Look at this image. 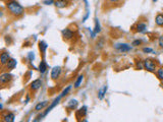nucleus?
<instances>
[{"label":"nucleus","instance_id":"1","mask_svg":"<svg viewBox=\"0 0 163 122\" xmlns=\"http://www.w3.org/2000/svg\"><path fill=\"white\" fill-rule=\"evenodd\" d=\"M6 8L8 11L10 12V14L15 15V16H20L24 14V9L22 5L18 2H16L15 0H9L6 2Z\"/></svg>","mask_w":163,"mask_h":122},{"label":"nucleus","instance_id":"2","mask_svg":"<svg viewBox=\"0 0 163 122\" xmlns=\"http://www.w3.org/2000/svg\"><path fill=\"white\" fill-rule=\"evenodd\" d=\"M144 68L147 69L150 72H155L156 70V63L152 59H146L144 60Z\"/></svg>","mask_w":163,"mask_h":122},{"label":"nucleus","instance_id":"3","mask_svg":"<svg viewBox=\"0 0 163 122\" xmlns=\"http://www.w3.org/2000/svg\"><path fill=\"white\" fill-rule=\"evenodd\" d=\"M115 49H117L118 51L122 52V53H125V52H129L131 50V46L127 43H122V44H116L115 45Z\"/></svg>","mask_w":163,"mask_h":122},{"label":"nucleus","instance_id":"4","mask_svg":"<svg viewBox=\"0 0 163 122\" xmlns=\"http://www.w3.org/2000/svg\"><path fill=\"white\" fill-rule=\"evenodd\" d=\"M12 79V75L10 73L6 72V73H2L1 75H0V83L4 85V83H7L8 81H10Z\"/></svg>","mask_w":163,"mask_h":122},{"label":"nucleus","instance_id":"5","mask_svg":"<svg viewBox=\"0 0 163 122\" xmlns=\"http://www.w3.org/2000/svg\"><path fill=\"white\" fill-rule=\"evenodd\" d=\"M61 74V68L59 67V66H55V67H53V69H52L51 71V78L52 79H57V78L60 76Z\"/></svg>","mask_w":163,"mask_h":122},{"label":"nucleus","instance_id":"6","mask_svg":"<svg viewBox=\"0 0 163 122\" xmlns=\"http://www.w3.org/2000/svg\"><path fill=\"white\" fill-rule=\"evenodd\" d=\"M61 34H62V36L64 37V39H66V40H71V38L73 37V32L71 31V30H69V29L62 30Z\"/></svg>","mask_w":163,"mask_h":122},{"label":"nucleus","instance_id":"7","mask_svg":"<svg viewBox=\"0 0 163 122\" xmlns=\"http://www.w3.org/2000/svg\"><path fill=\"white\" fill-rule=\"evenodd\" d=\"M42 87V81L41 79H36V81H34L32 83H31V90L32 91H38L40 88Z\"/></svg>","mask_w":163,"mask_h":122},{"label":"nucleus","instance_id":"8","mask_svg":"<svg viewBox=\"0 0 163 122\" xmlns=\"http://www.w3.org/2000/svg\"><path fill=\"white\" fill-rule=\"evenodd\" d=\"M9 60H10L9 54L6 53V52H3V53L1 54V56H0V61H1V64H2V65H6Z\"/></svg>","mask_w":163,"mask_h":122},{"label":"nucleus","instance_id":"9","mask_svg":"<svg viewBox=\"0 0 163 122\" xmlns=\"http://www.w3.org/2000/svg\"><path fill=\"white\" fill-rule=\"evenodd\" d=\"M15 114L13 113H6L5 115L2 116V121L4 122H13L15 121Z\"/></svg>","mask_w":163,"mask_h":122},{"label":"nucleus","instance_id":"10","mask_svg":"<svg viewBox=\"0 0 163 122\" xmlns=\"http://www.w3.org/2000/svg\"><path fill=\"white\" fill-rule=\"evenodd\" d=\"M68 4V0H55V5L57 8H64L66 7Z\"/></svg>","mask_w":163,"mask_h":122},{"label":"nucleus","instance_id":"11","mask_svg":"<svg viewBox=\"0 0 163 122\" xmlns=\"http://www.w3.org/2000/svg\"><path fill=\"white\" fill-rule=\"evenodd\" d=\"M87 115V107L83 106L80 110L77 111V118H84Z\"/></svg>","mask_w":163,"mask_h":122},{"label":"nucleus","instance_id":"12","mask_svg":"<svg viewBox=\"0 0 163 122\" xmlns=\"http://www.w3.org/2000/svg\"><path fill=\"white\" fill-rule=\"evenodd\" d=\"M107 89H108L107 85H104L102 89H100V90L98 91V99H99V100H103L105 94L107 92Z\"/></svg>","mask_w":163,"mask_h":122},{"label":"nucleus","instance_id":"13","mask_svg":"<svg viewBox=\"0 0 163 122\" xmlns=\"http://www.w3.org/2000/svg\"><path fill=\"white\" fill-rule=\"evenodd\" d=\"M48 104H49L48 101H43V102L38 103L36 105V107H35V110H36V111H41V110H43L45 107H47Z\"/></svg>","mask_w":163,"mask_h":122},{"label":"nucleus","instance_id":"14","mask_svg":"<svg viewBox=\"0 0 163 122\" xmlns=\"http://www.w3.org/2000/svg\"><path fill=\"white\" fill-rule=\"evenodd\" d=\"M15 66H16V60L13 58H10V60L7 62V64H6V67H7V69H9V70H12V69L15 68Z\"/></svg>","mask_w":163,"mask_h":122},{"label":"nucleus","instance_id":"15","mask_svg":"<svg viewBox=\"0 0 163 122\" xmlns=\"http://www.w3.org/2000/svg\"><path fill=\"white\" fill-rule=\"evenodd\" d=\"M147 30V26L146 24H144V22H139V24H137V32L139 33H145Z\"/></svg>","mask_w":163,"mask_h":122},{"label":"nucleus","instance_id":"16","mask_svg":"<svg viewBox=\"0 0 163 122\" xmlns=\"http://www.w3.org/2000/svg\"><path fill=\"white\" fill-rule=\"evenodd\" d=\"M47 48H48V45H47L46 42H44V41H40L39 42V49H40V51L42 52V54L46 53Z\"/></svg>","mask_w":163,"mask_h":122},{"label":"nucleus","instance_id":"17","mask_svg":"<svg viewBox=\"0 0 163 122\" xmlns=\"http://www.w3.org/2000/svg\"><path fill=\"white\" fill-rule=\"evenodd\" d=\"M39 71L41 73H45L47 71V64H46V62H45V60H42L41 62H40Z\"/></svg>","mask_w":163,"mask_h":122},{"label":"nucleus","instance_id":"18","mask_svg":"<svg viewBox=\"0 0 163 122\" xmlns=\"http://www.w3.org/2000/svg\"><path fill=\"white\" fill-rule=\"evenodd\" d=\"M155 22L157 26H160V27H163V14H157L155 18Z\"/></svg>","mask_w":163,"mask_h":122},{"label":"nucleus","instance_id":"19","mask_svg":"<svg viewBox=\"0 0 163 122\" xmlns=\"http://www.w3.org/2000/svg\"><path fill=\"white\" fill-rule=\"evenodd\" d=\"M83 79H84V75L83 74H80V75L78 76V78H77V81H76V83H75V88L76 89H78V88H80V85H82V81H83Z\"/></svg>","mask_w":163,"mask_h":122},{"label":"nucleus","instance_id":"20","mask_svg":"<svg viewBox=\"0 0 163 122\" xmlns=\"http://www.w3.org/2000/svg\"><path fill=\"white\" fill-rule=\"evenodd\" d=\"M79 102L77 100H71L69 101V103H68V105H67V108L68 109H76L77 106H78Z\"/></svg>","mask_w":163,"mask_h":122},{"label":"nucleus","instance_id":"21","mask_svg":"<svg viewBox=\"0 0 163 122\" xmlns=\"http://www.w3.org/2000/svg\"><path fill=\"white\" fill-rule=\"evenodd\" d=\"M101 32V26H100V22L98 18H95V29H94V33L95 34H99Z\"/></svg>","mask_w":163,"mask_h":122},{"label":"nucleus","instance_id":"22","mask_svg":"<svg viewBox=\"0 0 163 122\" xmlns=\"http://www.w3.org/2000/svg\"><path fill=\"white\" fill-rule=\"evenodd\" d=\"M157 76L160 81H163V68H159L157 70Z\"/></svg>","mask_w":163,"mask_h":122},{"label":"nucleus","instance_id":"23","mask_svg":"<svg viewBox=\"0 0 163 122\" xmlns=\"http://www.w3.org/2000/svg\"><path fill=\"white\" fill-rule=\"evenodd\" d=\"M71 85H68V87H66V88L64 89L63 91H62V93H61V94H62V95H63L64 97H65V96L67 95V94L69 93V92H71Z\"/></svg>","mask_w":163,"mask_h":122},{"label":"nucleus","instance_id":"24","mask_svg":"<svg viewBox=\"0 0 163 122\" xmlns=\"http://www.w3.org/2000/svg\"><path fill=\"white\" fill-rule=\"evenodd\" d=\"M143 52L144 53H153V49L152 48H148V47H145L143 48Z\"/></svg>","mask_w":163,"mask_h":122},{"label":"nucleus","instance_id":"25","mask_svg":"<svg viewBox=\"0 0 163 122\" xmlns=\"http://www.w3.org/2000/svg\"><path fill=\"white\" fill-rule=\"evenodd\" d=\"M44 4L45 5H51L55 3V0H44Z\"/></svg>","mask_w":163,"mask_h":122},{"label":"nucleus","instance_id":"26","mask_svg":"<svg viewBox=\"0 0 163 122\" xmlns=\"http://www.w3.org/2000/svg\"><path fill=\"white\" fill-rule=\"evenodd\" d=\"M158 43H159V46H160L161 48H163V36H161L160 38H159Z\"/></svg>","mask_w":163,"mask_h":122},{"label":"nucleus","instance_id":"27","mask_svg":"<svg viewBox=\"0 0 163 122\" xmlns=\"http://www.w3.org/2000/svg\"><path fill=\"white\" fill-rule=\"evenodd\" d=\"M141 43H142L141 40H136V41L133 42V45H134V46H139Z\"/></svg>","mask_w":163,"mask_h":122},{"label":"nucleus","instance_id":"28","mask_svg":"<svg viewBox=\"0 0 163 122\" xmlns=\"http://www.w3.org/2000/svg\"><path fill=\"white\" fill-rule=\"evenodd\" d=\"M103 43H104V40H103V39H101L99 43H97V45H99V48H102V47H103Z\"/></svg>","mask_w":163,"mask_h":122},{"label":"nucleus","instance_id":"29","mask_svg":"<svg viewBox=\"0 0 163 122\" xmlns=\"http://www.w3.org/2000/svg\"><path fill=\"white\" fill-rule=\"evenodd\" d=\"M29 57H30V59H31V60H32V59H34L35 58V56H34V54L32 53V52H31V53L29 54Z\"/></svg>","mask_w":163,"mask_h":122},{"label":"nucleus","instance_id":"30","mask_svg":"<svg viewBox=\"0 0 163 122\" xmlns=\"http://www.w3.org/2000/svg\"><path fill=\"white\" fill-rule=\"evenodd\" d=\"M108 1H110L111 3H116V2H118L119 0H108Z\"/></svg>","mask_w":163,"mask_h":122}]
</instances>
